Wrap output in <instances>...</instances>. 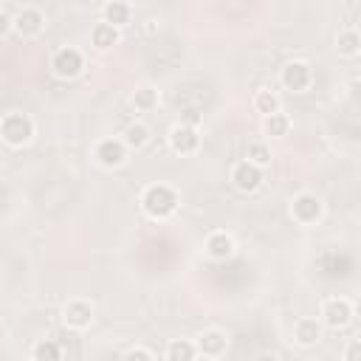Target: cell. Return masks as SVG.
Segmentation results:
<instances>
[{
  "mask_svg": "<svg viewBox=\"0 0 361 361\" xmlns=\"http://www.w3.org/2000/svg\"><path fill=\"white\" fill-rule=\"evenodd\" d=\"M169 147L175 149L178 156H192L195 149L200 147V136L195 130V125H187V122H180L169 130Z\"/></svg>",
  "mask_w": 361,
  "mask_h": 361,
  "instance_id": "7",
  "label": "cell"
},
{
  "mask_svg": "<svg viewBox=\"0 0 361 361\" xmlns=\"http://www.w3.org/2000/svg\"><path fill=\"white\" fill-rule=\"evenodd\" d=\"M125 147H130V149H141L147 141H149V127L147 125H141V122H136V125H130L127 130H125Z\"/></svg>",
  "mask_w": 361,
  "mask_h": 361,
  "instance_id": "21",
  "label": "cell"
},
{
  "mask_svg": "<svg viewBox=\"0 0 361 361\" xmlns=\"http://www.w3.org/2000/svg\"><path fill=\"white\" fill-rule=\"evenodd\" d=\"M322 322L330 327V330H342L353 322V305H350V299L344 296H333V299H327V302L322 305Z\"/></svg>",
  "mask_w": 361,
  "mask_h": 361,
  "instance_id": "6",
  "label": "cell"
},
{
  "mask_svg": "<svg viewBox=\"0 0 361 361\" xmlns=\"http://www.w3.org/2000/svg\"><path fill=\"white\" fill-rule=\"evenodd\" d=\"M63 319L68 327L74 330H85L90 322H94V305L87 302V299H71L63 311Z\"/></svg>",
  "mask_w": 361,
  "mask_h": 361,
  "instance_id": "11",
  "label": "cell"
},
{
  "mask_svg": "<svg viewBox=\"0 0 361 361\" xmlns=\"http://www.w3.org/2000/svg\"><path fill=\"white\" fill-rule=\"evenodd\" d=\"M336 48H339L342 56H355L361 51V40H358L355 28H344V32L339 34V40H336Z\"/></svg>",
  "mask_w": 361,
  "mask_h": 361,
  "instance_id": "20",
  "label": "cell"
},
{
  "mask_svg": "<svg viewBox=\"0 0 361 361\" xmlns=\"http://www.w3.org/2000/svg\"><path fill=\"white\" fill-rule=\"evenodd\" d=\"M32 358H37V361H59V358H63V350H59V344H54V342H40V344H34Z\"/></svg>",
  "mask_w": 361,
  "mask_h": 361,
  "instance_id": "24",
  "label": "cell"
},
{
  "mask_svg": "<svg viewBox=\"0 0 361 361\" xmlns=\"http://www.w3.org/2000/svg\"><path fill=\"white\" fill-rule=\"evenodd\" d=\"M262 127H265V133H268L271 138H282V136H288V133H291V116H288V113H282V110H277V113L265 116Z\"/></svg>",
  "mask_w": 361,
  "mask_h": 361,
  "instance_id": "17",
  "label": "cell"
},
{
  "mask_svg": "<svg viewBox=\"0 0 361 361\" xmlns=\"http://www.w3.org/2000/svg\"><path fill=\"white\" fill-rule=\"evenodd\" d=\"M198 355H206V358H220L229 347V339L223 330H206V333H200L198 339Z\"/></svg>",
  "mask_w": 361,
  "mask_h": 361,
  "instance_id": "12",
  "label": "cell"
},
{
  "mask_svg": "<svg viewBox=\"0 0 361 361\" xmlns=\"http://www.w3.org/2000/svg\"><path fill=\"white\" fill-rule=\"evenodd\" d=\"M355 355H358V344H353V347L347 350V358H355Z\"/></svg>",
  "mask_w": 361,
  "mask_h": 361,
  "instance_id": "27",
  "label": "cell"
},
{
  "mask_svg": "<svg viewBox=\"0 0 361 361\" xmlns=\"http://www.w3.org/2000/svg\"><path fill=\"white\" fill-rule=\"evenodd\" d=\"M94 156H96V161L102 167L113 169V167H122L127 161V147H125V141H118V138H102L96 144V149H94Z\"/></svg>",
  "mask_w": 361,
  "mask_h": 361,
  "instance_id": "9",
  "label": "cell"
},
{
  "mask_svg": "<svg viewBox=\"0 0 361 361\" xmlns=\"http://www.w3.org/2000/svg\"><path fill=\"white\" fill-rule=\"evenodd\" d=\"M43 28H45V14L40 9H23L17 17H14V32L20 37H40L43 34Z\"/></svg>",
  "mask_w": 361,
  "mask_h": 361,
  "instance_id": "10",
  "label": "cell"
},
{
  "mask_svg": "<svg viewBox=\"0 0 361 361\" xmlns=\"http://www.w3.org/2000/svg\"><path fill=\"white\" fill-rule=\"evenodd\" d=\"M231 184L240 192H254L262 184V167L251 164V161H240L231 167Z\"/></svg>",
  "mask_w": 361,
  "mask_h": 361,
  "instance_id": "8",
  "label": "cell"
},
{
  "mask_svg": "<svg viewBox=\"0 0 361 361\" xmlns=\"http://www.w3.org/2000/svg\"><path fill=\"white\" fill-rule=\"evenodd\" d=\"M322 212H324V206L322 200L313 195V192H302V195H296L291 200V215L296 223H302V226H313L322 220Z\"/></svg>",
  "mask_w": 361,
  "mask_h": 361,
  "instance_id": "4",
  "label": "cell"
},
{
  "mask_svg": "<svg viewBox=\"0 0 361 361\" xmlns=\"http://www.w3.org/2000/svg\"><path fill=\"white\" fill-rule=\"evenodd\" d=\"M206 254L212 260H229L234 254V240L226 231H212L206 237Z\"/></svg>",
  "mask_w": 361,
  "mask_h": 361,
  "instance_id": "13",
  "label": "cell"
},
{
  "mask_svg": "<svg viewBox=\"0 0 361 361\" xmlns=\"http://www.w3.org/2000/svg\"><path fill=\"white\" fill-rule=\"evenodd\" d=\"M167 358H172V361H178V358H184V361L198 358V347L192 342H172L167 347Z\"/></svg>",
  "mask_w": 361,
  "mask_h": 361,
  "instance_id": "23",
  "label": "cell"
},
{
  "mask_svg": "<svg viewBox=\"0 0 361 361\" xmlns=\"http://www.w3.org/2000/svg\"><path fill=\"white\" fill-rule=\"evenodd\" d=\"M246 161H251L257 167H268L271 164V147L262 144V141H251L249 144V153H246Z\"/></svg>",
  "mask_w": 361,
  "mask_h": 361,
  "instance_id": "22",
  "label": "cell"
},
{
  "mask_svg": "<svg viewBox=\"0 0 361 361\" xmlns=\"http://www.w3.org/2000/svg\"><path fill=\"white\" fill-rule=\"evenodd\" d=\"M158 105V90L156 87H138L136 90V94H133V107L138 110V113H149V110H153Z\"/></svg>",
  "mask_w": 361,
  "mask_h": 361,
  "instance_id": "19",
  "label": "cell"
},
{
  "mask_svg": "<svg viewBox=\"0 0 361 361\" xmlns=\"http://www.w3.org/2000/svg\"><path fill=\"white\" fill-rule=\"evenodd\" d=\"M322 339V324L316 319H299L296 327H293V342L302 344V347H311Z\"/></svg>",
  "mask_w": 361,
  "mask_h": 361,
  "instance_id": "14",
  "label": "cell"
},
{
  "mask_svg": "<svg viewBox=\"0 0 361 361\" xmlns=\"http://www.w3.org/2000/svg\"><path fill=\"white\" fill-rule=\"evenodd\" d=\"M125 358H144V361H153V353L144 350V347H133V350L125 353Z\"/></svg>",
  "mask_w": 361,
  "mask_h": 361,
  "instance_id": "26",
  "label": "cell"
},
{
  "mask_svg": "<svg viewBox=\"0 0 361 361\" xmlns=\"http://www.w3.org/2000/svg\"><path fill=\"white\" fill-rule=\"evenodd\" d=\"M34 136V122L25 113H9L0 122V138H3L9 147H23L25 141H32Z\"/></svg>",
  "mask_w": 361,
  "mask_h": 361,
  "instance_id": "2",
  "label": "cell"
},
{
  "mask_svg": "<svg viewBox=\"0 0 361 361\" xmlns=\"http://www.w3.org/2000/svg\"><path fill=\"white\" fill-rule=\"evenodd\" d=\"M118 28L116 25H110V23H96L94 25V32H90V43H94L99 51H107V48H113V45H118Z\"/></svg>",
  "mask_w": 361,
  "mask_h": 361,
  "instance_id": "15",
  "label": "cell"
},
{
  "mask_svg": "<svg viewBox=\"0 0 361 361\" xmlns=\"http://www.w3.org/2000/svg\"><path fill=\"white\" fill-rule=\"evenodd\" d=\"M254 110L262 113V116L277 113V110H280V96L274 94V90L260 87V90H257V96H254Z\"/></svg>",
  "mask_w": 361,
  "mask_h": 361,
  "instance_id": "18",
  "label": "cell"
},
{
  "mask_svg": "<svg viewBox=\"0 0 361 361\" xmlns=\"http://www.w3.org/2000/svg\"><path fill=\"white\" fill-rule=\"evenodd\" d=\"M178 203H180L178 192L172 187H167V184H153V187H147L144 195H141V209L156 220H164V218L175 215Z\"/></svg>",
  "mask_w": 361,
  "mask_h": 361,
  "instance_id": "1",
  "label": "cell"
},
{
  "mask_svg": "<svg viewBox=\"0 0 361 361\" xmlns=\"http://www.w3.org/2000/svg\"><path fill=\"white\" fill-rule=\"evenodd\" d=\"M85 68V56L79 48L68 45V48H59L54 56H51V71L59 76V79H74L79 76Z\"/></svg>",
  "mask_w": 361,
  "mask_h": 361,
  "instance_id": "3",
  "label": "cell"
},
{
  "mask_svg": "<svg viewBox=\"0 0 361 361\" xmlns=\"http://www.w3.org/2000/svg\"><path fill=\"white\" fill-rule=\"evenodd\" d=\"M102 14H105V23H110V25H116V28H122V25L130 23V17H133V6L127 3V0H110Z\"/></svg>",
  "mask_w": 361,
  "mask_h": 361,
  "instance_id": "16",
  "label": "cell"
},
{
  "mask_svg": "<svg viewBox=\"0 0 361 361\" xmlns=\"http://www.w3.org/2000/svg\"><path fill=\"white\" fill-rule=\"evenodd\" d=\"M14 28V17H9L6 12H0V37H6Z\"/></svg>",
  "mask_w": 361,
  "mask_h": 361,
  "instance_id": "25",
  "label": "cell"
},
{
  "mask_svg": "<svg viewBox=\"0 0 361 361\" xmlns=\"http://www.w3.org/2000/svg\"><path fill=\"white\" fill-rule=\"evenodd\" d=\"M280 82L285 90H293V94H305V90L313 85V71L308 63H302V59H293V63H288L280 74Z\"/></svg>",
  "mask_w": 361,
  "mask_h": 361,
  "instance_id": "5",
  "label": "cell"
}]
</instances>
